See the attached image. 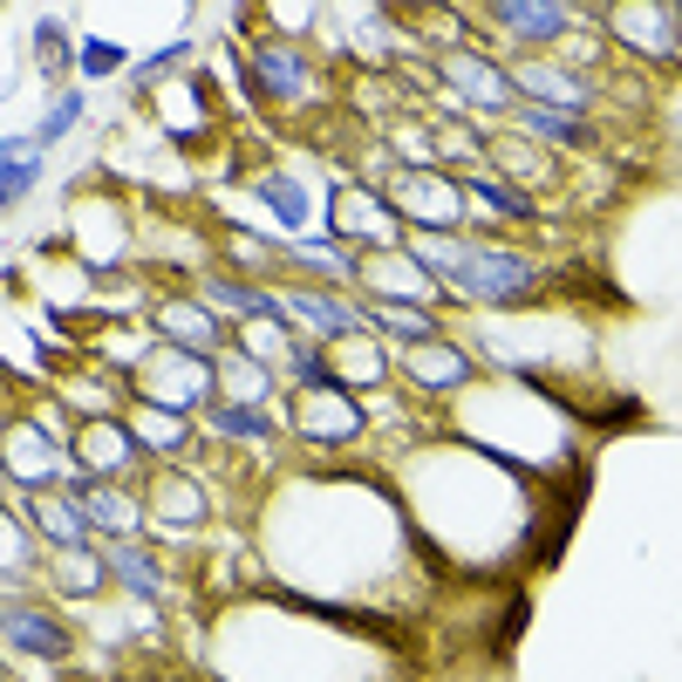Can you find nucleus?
I'll return each mask as SVG.
<instances>
[{
	"instance_id": "obj_15",
	"label": "nucleus",
	"mask_w": 682,
	"mask_h": 682,
	"mask_svg": "<svg viewBox=\"0 0 682 682\" xmlns=\"http://www.w3.org/2000/svg\"><path fill=\"white\" fill-rule=\"evenodd\" d=\"M518 124H526L533 137H559V144H567V137H587V130H580V116H567V109H526Z\"/></svg>"
},
{
	"instance_id": "obj_13",
	"label": "nucleus",
	"mask_w": 682,
	"mask_h": 682,
	"mask_svg": "<svg viewBox=\"0 0 682 682\" xmlns=\"http://www.w3.org/2000/svg\"><path fill=\"white\" fill-rule=\"evenodd\" d=\"M478 206H492V212H512V219H539V206L533 198H518V191H505V185H492V178H478V185H464Z\"/></svg>"
},
{
	"instance_id": "obj_7",
	"label": "nucleus",
	"mask_w": 682,
	"mask_h": 682,
	"mask_svg": "<svg viewBox=\"0 0 682 682\" xmlns=\"http://www.w3.org/2000/svg\"><path fill=\"white\" fill-rule=\"evenodd\" d=\"M109 574H124V587H130V594H144V600L165 594V574H157L137 546H109Z\"/></svg>"
},
{
	"instance_id": "obj_21",
	"label": "nucleus",
	"mask_w": 682,
	"mask_h": 682,
	"mask_svg": "<svg viewBox=\"0 0 682 682\" xmlns=\"http://www.w3.org/2000/svg\"><path fill=\"white\" fill-rule=\"evenodd\" d=\"M246 342H253V355H260V363H280V355H287V335H280V321H273V328H266V321H253V328H246Z\"/></svg>"
},
{
	"instance_id": "obj_9",
	"label": "nucleus",
	"mask_w": 682,
	"mask_h": 682,
	"mask_svg": "<svg viewBox=\"0 0 682 682\" xmlns=\"http://www.w3.org/2000/svg\"><path fill=\"white\" fill-rule=\"evenodd\" d=\"M34 518H42V533L55 539V546H83V518H75V505L69 499H34Z\"/></svg>"
},
{
	"instance_id": "obj_17",
	"label": "nucleus",
	"mask_w": 682,
	"mask_h": 682,
	"mask_svg": "<svg viewBox=\"0 0 682 682\" xmlns=\"http://www.w3.org/2000/svg\"><path fill=\"white\" fill-rule=\"evenodd\" d=\"M206 417H212V430H225V437H266V417L239 410V403H219V410H206Z\"/></svg>"
},
{
	"instance_id": "obj_6",
	"label": "nucleus",
	"mask_w": 682,
	"mask_h": 682,
	"mask_svg": "<svg viewBox=\"0 0 682 682\" xmlns=\"http://www.w3.org/2000/svg\"><path fill=\"white\" fill-rule=\"evenodd\" d=\"M253 75H260L266 90H280V96H301V90H307V62H301L294 49H273V42L253 55Z\"/></svg>"
},
{
	"instance_id": "obj_2",
	"label": "nucleus",
	"mask_w": 682,
	"mask_h": 682,
	"mask_svg": "<svg viewBox=\"0 0 682 682\" xmlns=\"http://www.w3.org/2000/svg\"><path fill=\"white\" fill-rule=\"evenodd\" d=\"M42 185V144L34 137H0V206H14Z\"/></svg>"
},
{
	"instance_id": "obj_12",
	"label": "nucleus",
	"mask_w": 682,
	"mask_h": 682,
	"mask_svg": "<svg viewBox=\"0 0 682 682\" xmlns=\"http://www.w3.org/2000/svg\"><path fill=\"white\" fill-rule=\"evenodd\" d=\"M260 198L280 212V225H294V232L307 225V198H301V185H294V178H266V185H260Z\"/></svg>"
},
{
	"instance_id": "obj_4",
	"label": "nucleus",
	"mask_w": 682,
	"mask_h": 682,
	"mask_svg": "<svg viewBox=\"0 0 682 682\" xmlns=\"http://www.w3.org/2000/svg\"><path fill=\"white\" fill-rule=\"evenodd\" d=\"M444 75H451V83L464 90V96H478V103H512V83H505V75L499 69H485V62H471V55H444Z\"/></svg>"
},
{
	"instance_id": "obj_16",
	"label": "nucleus",
	"mask_w": 682,
	"mask_h": 682,
	"mask_svg": "<svg viewBox=\"0 0 682 682\" xmlns=\"http://www.w3.org/2000/svg\"><path fill=\"white\" fill-rule=\"evenodd\" d=\"M75 116H83V96H62V103H49V116H42V130H34V144H55V137H69L75 130Z\"/></svg>"
},
{
	"instance_id": "obj_10",
	"label": "nucleus",
	"mask_w": 682,
	"mask_h": 682,
	"mask_svg": "<svg viewBox=\"0 0 682 682\" xmlns=\"http://www.w3.org/2000/svg\"><path fill=\"white\" fill-rule=\"evenodd\" d=\"M124 458H130V437L116 430V423H109V430L96 423V430L83 437V464H90V471H116V464H124Z\"/></svg>"
},
{
	"instance_id": "obj_1",
	"label": "nucleus",
	"mask_w": 682,
	"mask_h": 682,
	"mask_svg": "<svg viewBox=\"0 0 682 682\" xmlns=\"http://www.w3.org/2000/svg\"><path fill=\"white\" fill-rule=\"evenodd\" d=\"M417 266L444 273V280H458L471 301H499V307L526 301L539 280H546L533 260H512V253H492V246H458V239H444V246H437V239H430V246H417Z\"/></svg>"
},
{
	"instance_id": "obj_19",
	"label": "nucleus",
	"mask_w": 682,
	"mask_h": 682,
	"mask_svg": "<svg viewBox=\"0 0 682 682\" xmlns=\"http://www.w3.org/2000/svg\"><path fill=\"white\" fill-rule=\"evenodd\" d=\"M376 328H389V335H430V321L417 314V307H376Z\"/></svg>"
},
{
	"instance_id": "obj_11",
	"label": "nucleus",
	"mask_w": 682,
	"mask_h": 682,
	"mask_svg": "<svg viewBox=\"0 0 682 682\" xmlns=\"http://www.w3.org/2000/svg\"><path fill=\"white\" fill-rule=\"evenodd\" d=\"M518 83H526L533 96H559V103H567V116H574V109H587V90L574 83V75H553V69H526V75H518Z\"/></svg>"
},
{
	"instance_id": "obj_23",
	"label": "nucleus",
	"mask_w": 682,
	"mask_h": 682,
	"mask_svg": "<svg viewBox=\"0 0 682 682\" xmlns=\"http://www.w3.org/2000/svg\"><path fill=\"white\" fill-rule=\"evenodd\" d=\"M116 62H124V55H116L109 42H83V69H90V75H109Z\"/></svg>"
},
{
	"instance_id": "obj_22",
	"label": "nucleus",
	"mask_w": 682,
	"mask_h": 682,
	"mask_svg": "<svg viewBox=\"0 0 682 682\" xmlns=\"http://www.w3.org/2000/svg\"><path fill=\"white\" fill-rule=\"evenodd\" d=\"M287 369H294L307 389H328V363H321L314 348H287Z\"/></svg>"
},
{
	"instance_id": "obj_3",
	"label": "nucleus",
	"mask_w": 682,
	"mask_h": 682,
	"mask_svg": "<svg viewBox=\"0 0 682 682\" xmlns=\"http://www.w3.org/2000/svg\"><path fill=\"white\" fill-rule=\"evenodd\" d=\"M492 21H505L512 34H526V42H539V34H559L574 14L567 8H553V0H499Z\"/></svg>"
},
{
	"instance_id": "obj_8",
	"label": "nucleus",
	"mask_w": 682,
	"mask_h": 682,
	"mask_svg": "<svg viewBox=\"0 0 682 682\" xmlns=\"http://www.w3.org/2000/svg\"><path fill=\"white\" fill-rule=\"evenodd\" d=\"M294 314H307L314 328H328V335H355V328H363V314L328 301V294H294Z\"/></svg>"
},
{
	"instance_id": "obj_18",
	"label": "nucleus",
	"mask_w": 682,
	"mask_h": 682,
	"mask_svg": "<svg viewBox=\"0 0 682 682\" xmlns=\"http://www.w3.org/2000/svg\"><path fill=\"white\" fill-rule=\"evenodd\" d=\"M212 301L239 307L246 321H266V314H273V301H266V294H253V287H232V280H219V287H212Z\"/></svg>"
},
{
	"instance_id": "obj_20",
	"label": "nucleus",
	"mask_w": 682,
	"mask_h": 682,
	"mask_svg": "<svg viewBox=\"0 0 682 682\" xmlns=\"http://www.w3.org/2000/svg\"><path fill=\"white\" fill-rule=\"evenodd\" d=\"M417 369H423L430 382H458V376H464V363H458L451 348H417Z\"/></svg>"
},
{
	"instance_id": "obj_14",
	"label": "nucleus",
	"mask_w": 682,
	"mask_h": 682,
	"mask_svg": "<svg viewBox=\"0 0 682 682\" xmlns=\"http://www.w3.org/2000/svg\"><path fill=\"white\" fill-rule=\"evenodd\" d=\"M75 505H83V512L96 518V526H109V533H124V526H130V505L116 499V492H103V485H90V492L75 499Z\"/></svg>"
},
{
	"instance_id": "obj_5",
	"label": "nucleus",
	"mask_w": 682,
	"mask_h": 682,
	"mask_svg": "<svg viewBox=\"0 0 682 682\" xmlns=\"http://www.w3.org/2000/svg\"><path fill=\"white\" fill-rule=\"evenodd\" d=\"M0 628H8L21 649H34V655H62V649H69V634H62L49 615H28V608H0Z\"/></svg>"
}]
</instances>
